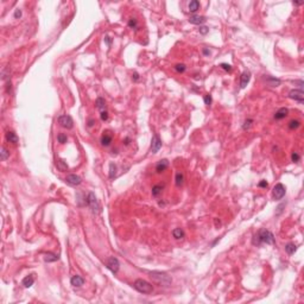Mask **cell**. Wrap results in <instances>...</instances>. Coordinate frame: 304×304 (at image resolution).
Segmentation results:
<instances>
[{
    "instance_id": "6da1fadb",
    "label": "cell",
    "mask_w": 304,
    "mask_h": 304,
    "mask_svg": "<svg viewBox=\"0 0 304 304\" xmlns=\"http://www.w3.org/2000/svg\"><path fill=\"white\" fill-rule=\"evenodd\" d=\"M276 243L274 240V236L273 234L267 231V229H260L256 235L253 238V244L257 245V246H260L261 244H267V245H273Z\"/></svg>"
},
{
    "instance_id": "7a4b0ae2",
    "label": "cell",
    "mask_w": 304,
    "mask_h": 304,
    "mask_svg": "<svg viewBox=\"0 0 304 304\" xmlns=\"http://www.w3.org/2000/svg\"><path fill=\"white\" fill-rule=\"evenodd\" d=\"M150 277H151V279L155 283H157L159 285H163V286H169L172 283L171 277L168 273H165V272L153 271V272H150Z\"/></svg>"
},
{
    "instance_id": "3957f363",
    "label": "cell",
    "mask_w": 304,
    "mask_h": 304,
    "mask_svg": "<svg viewBox=\"0 0 304 304\" xmlns=\"http://www.w3.org/2000/svg\"><path fill=\"white\" fill-rule=\"evenodd\" d=\"M133 287L138 291V292H140V294H151L152 291H153V286H152L149 282L144 281V279H137L133 284Z\"/></svg>"
},
{
    "instance_id": "277c9868",
    "label": "cell",
    "mask_w": 304,
    "mask_h": 304,
    "mask_svg": "<svg viewBox=\"0 0 304 304\" xmlns=\"http://www.w3.org/2000/svg\"><path fill=\"white\" fill-rule=\"evenodd\" d=\"M86 201H87V206L91 207V209H92V211H93L94 214L101 213V206H100V203H99L97 198L95 197L94 193H89V194H88Z\"/></svg>"
},
{
    "instance_id": "5b68a950",
    "label": "cell",
    "mask_w": 304,
    "mask_h": 304,
    "mask_svg": "<svg viewBox=\"0 0 304 304\" xmlns=\"http://www.w3.org/2000/svg\"><path fill=\"white\" fill-rule=\"evenodd\" d=\"M285 193H286V189H285V187H284L282 183H278V184H276V185H274V188H273L272 196H273V198H274V200H281V198H283V197H284Z\"/></svg>"
},
{
    "instance_id": "8992f818",
    "label": "cell",
    "mask_w": 304,
    "mask_h": 304,
    "mask_svg": "<svg viewBox=\"0 0 304 304\" xmlns=\"http://www.w3.org/2000/svg\"><path fill=\"white\" fill-rule=\"evenodd\" d=\"M58 124L62 126V127H64L67 130L73 129V126H74V121H73L70 115H61L58 118Z\"/></svg>"
},
{
    "instance_id": "52a82bcc",
    "label": "cell",
    "mask_w": 304,
    "mask_h": 304,
    "mask_svg": "<svg viewBox=\"0 0 304 304\" xmlns=\"http://www.w3.org/2000/svg\"><path fill=\"white\" fill-rule=\"evenodd\" d=\"M119 260L115 258V257H111L107 261V269L112 272V273H117L119 271Z\"/></svg>"
},
{
    "instance_id": "ba28073f",
    "label": "cell",
    "mask_w": 304,
    "mask_h": 304,
    "mask_svg": "<svg viewBox=\"0 0 304 304\" xmlns=\"http://www.w3.org/2000/svg\"><path fill=\"white\" fill-rule=\"evenodd\" d=\"M289 97L290 99H292L295 101H298V102H303V100H304V93L302 89H292V91H290L289 93Z\"/></svg>"
},
{
    "instance_id": "9c48e42d",
    "label": "cell",
    "mask_w": 304,
    "mask_h": 304,
    "mask_svg": "<svg viewBox=\"0 0 304 304\" xmlns=\"http://www.w3.org/2000/svg\"><path fill=\"white\" fill-rule=\"evenodd\" d=\"M162 147V140L159 139V137L157 134H155L152 137V142H151V151L153 153H157V152L160 150Z\"/></svg>"
},
{
    "instance_id": "30bf717a",
    "label": "cell",
    "mask_w": 304,
    "mask_h": 304,
    "mask_svg": "<svg viewBox=\"0 0 304 304\" xmlns=\"http://www.w3.org/2000/svg\"><path fill=\"white\" fill-rule=\"evenodd\" d=\"M66 182L70 185H79L81 184L82 180H81V177L77 176V175H75V173H70L67 176V178H66Z\"/></svg>"
},
{
    "instance_id": "8fae6325",
    "label": "cell",
    "mask_w": 304,
    "mask_h": 304,
    "mask_svg": "<svg viewBox=\"0 0 304 304\" xmlns=\"http://www.w3.org/2000/svg\"><path fill=\"white\" fill-rule=\"evenodd\" d=\"M70 283H71V285H73V286H75V287H80V286H82V285H83V283H84V279H83V278H82L81 276H79V274H75V276H73V277H71Z\"/></svg>"
},
{
    "instance_id": "7c38bea8",
    "label": "cell",
    "mask_w": 304,
    "mask_h": 304,
    "mask_svg": "<svg viewBox=\"0 0 304 304\" xmlns=\"http://www.w3.org/2000/svg\"><path fill=\"white\" fill-rule=\"evenodd\" d=\"M249 80H251V73L249 71H244L241 74V77H240V87L245 88L248 84Z\"/></svg>"
},
{
    "instance_id": "4fadbf2b",
    "label": "cell",
    "mask_w": 304,
    "mask_h": 304,
    "mask_svg": "<svg viewBox=\"0 0 304 304\" xmlns=\"http://www.w3.org/2000/svg\"><path fill=\"white\" fill-rule=\"evenodd\" d=\"M264 80H265L266 83H267V86H270V87H278L282 83V81L279 79H274L272 76H265Z\"/></svg>"
},
{
    "instance_id": "5bb4252c",
    "label": "cell",
    "mask_w": 304,
    "mask_h": 304,
    "mask_svg": "<svg viewBox=\"0 0 304 304\" xmlns=\"http://www.w3.org/2000/svg\"><path fill=\"white\" fill-rule=\"evenodd\" d=\"M287 113H289V109H287V108H285V107L279 108V109L276 112V114H274V119H276V120H282V119H284L285 117H287Z\"/></svg>"
},
{
    "instance_id": "9a60e30c",
    "label": "cell",
    "mask_w": 304,
    "mask_h": 304,
    "mask_svg": "<svg viewBox=\"0 0 304 304\" xmlns=\"http://www.w3.org/2000/svg\"><path fill=\"white\" fill-rule=\"evenodd\" d=\"M168 167H169V160H168V159H162V160H159V162L157 163L156 171H157V172H163Z\"/></svg>"
},
{
    "instance_id": "2e32d148",
    "label": "cell",
    "mask_w": 304,
    "mask_h": 304,
    "mask_svg": "<svg viewBox=\"0 0 304 304\" xmlns=\"http://www.w3.org/2000/svg\"><path fill=\"white\" fill-rule=\"evenodd\" d=\"M112 139H113V137H112L111 132L106 131V132H104V135H102V138H101V144H102L104 146H108L112 143Z\"/></svg>"
},
{
    "instance_id": "e0dca14e",
    "label": "cell",
    "mask_w": 304,
    "mask_h": 304,
    "mask_svg": "<svg viewBox=\"0 0 304 304\" xmlns=\"http://www.w3.org/2000/svg\"><path fill=\"white\" fill-rule=\"evenodd\" d=\"M206 20L207 19L205 17H200V16H193V17L189 18V21L191 24H195V25H201V24L206 23Z\"/></svg>"
},
{
    "instance_id": "ac0fdd59",
    "label": "cell",
    "mask_w": 304,
    "mask_h": 304,
    "mask_svg": "<svg viewBox=\"0 0 304 304\" xmlns=\"http://www.w3.org/2000/svg\"><path fill=\"white\" fill-rule=\"evenodd\" d=\"M33 283H35V277H33V274H30V276H26L23 279V285L25 286V287H31L32 285H33Z\"/></svg>"
},
{
    "instance_id": "d6986e66",
    "label": "cell",
    "mask_w": 304,
    "mask_h": 304,
    "mask_svg": "<svg viewBox=\"0 0 304 304\" xmlns=\"http://www.w3.org/2000/svg\"><path fill=\"white\" fill-rule=\"evenodd\" d=\"M6 139H7L8 143H12V144H17L18 143V137L16 135L15 132H12V131H8L6 133Z\"/></svg>"
},
{
    "instance_id": "ffe728a7",
    "label": "cell",
    "mask_w": 304,
    "mask_h": 304,
    "mask_svg": "<svg viewBox=\"0 0 304 304\" xmlns=\"http://www.w3.org/2000/svg\"><path fill=\"white\" fill-rule=\"evenodd\" d=\"M95 105H96V108L100 109L101 112H102V111H106V102H105V100H104L102 97H97V99H96Z\"/></svg>"
},
{
    "instance_id": "44dd1931",
    "label": "cell",
    "mask_w": 304,
    "mask_h": 304,
    "mask_svg": "<svg viewBox=\"0 0 304 304\" xmlns=\"http://www.w3.org/2000/svg\"><path fill=\"white\" fill-rule=\"evenodd\" d=\"M58 260V256L54 254V253H46L44 256V261L45 263H53V261H57Z\"/></svg>"
},
{
    "instance_id": "7402d4cb",
    "label": "cell",
    "mask_w": 304,
    "mask_h": 304,
    "mask_svg": "<svg viewBox=\"0 0 304 304\" xmlns=\"http://www.w3.org/2000/svg\"><path fill=\"white\" fill-rule=\"evenodd\" d=\"M117 171H118L117 164L111 163V164H109V178H111V180H113L114 177L117 176Z\"/></svg>"
},
{
    "instance_id": "603a6c76",
    "label": "cell",
    "mask_w": 304,
    "mask_h": 304,
    "mask_svg": "<svg viewBox=\"0 0 304 304\" xmlns=\"http://www.w3.org/2000/svg\"><path fill=\"white\" fill-rule=\"evenodd\" d=\"M296 249H297V246L295 244H292V243H290V244H287L285 246V251H286L287 254H290V256H292L294 253L296 252Z\"/></svg>"
},
{
    "instance_id": "cb8c5ba5",
    "label": "cell",
    "mask_w": 304,
    "mask_h": 304,
    "mask_svg": "<svg viewBox=\"0 0 304 304\" xmlns=\"http://www.w3.org/2000/svg\"><path fill=\"white\" fill-rule=\"evenodd\" d=\"M175 182H176V185L177 187H181L184 182V175L182 172H177L176 173V178H175Z\"/></svg>"
},
{
    "instance_id": "d4e9b609",
    "label": "cell",
    "mask_w": 304,
    "mask_h": 304,
    "mask_svg": "<svg viewBox=\"0 0 304 304\" xmlns=\"http://www.w3.org/2000/svg\"><path fill=\"white\" fill-rule=\"evenodd\" d=\"M172 235H173L175 239H182L184 236V232H183V229H181V228H175L172 231Z\"/></svg>"
},
{
    "instance_id": "484cf974",
    "label": "cell",
    "mask_w": 304,
    "mask_h": 304,
    "mask_svg": "<svg viewBox=\"0 0 304 304\" xmlns=\"http://www.w3.org/2000/svg\"><path fill=\"white\" fill-rule=\"evenodd\" d=\"M198 8H200V3L197 1V0H193V1H190V4H189V11L190 12H196Z\"/></svg>"
},
{
    "instance_id": "4316f807",
    "label": "cell",
    "mask_w": 304,
    "mask_h": 304,
    "mask_svg": "<svg viewBox=\"0 0 304 304\" xmlns=\"http://www.w3.org/2000/svg\"><path fill=\"white\" fill-rule=\"evenodd\" d=\"M162 190H163V185H160V184L155 185L153 188H152V196L157 197L159 194H162Z\"/></svg>"
},
{
    "instance_id": "83f0119b",
    "label": "cell",
    "mask_w": 304,
    "mask_h": 304,
    "mask_svg": "<svg viewBox=\"0 0 304 304\" xmlns=\"http://www.w3.org/2000/svg\"><path fill=\"white\" fill-rule=\"evenodd\" d=\"M57 168L59 169V171H67V170H68L67 163H66L64 160H62V159H59V160L57 162Z\"/></svg>"
},
{
    "instance_id": "f1b7e54d",
    "label": "cell",
    "mask_w": 304,
    "mask_h": 304,
    "mask_svg": "<svg viewBox=\"0 0 304 304\" xmlns=\"http://www.w3.org/2000/svg\"><path fill=\"white\" fill-rule=\"evenodd\" d=\"M299 125H301V122L298 120H291L289 122V129L290 130H296V129L299 127Z\"/></svg>"
},
{
    "instance_id": "f546056e",
    "label": "cell",
    "mask_w": 304,
    "mask_h": 304,
    "mask_svg": "<svg viewBox=\"0 0 304 304\" xmlns=\"http://www.w3.org/2000/svg\"><path fill=\"white\" fill-rule=\"evenodd\" d=\"M57 140H58L59 144H66L67 140H68V137H67L64 133H59V134L57 135Z\"/></svg>"
},
{
    "instance_id": "4dcf8cb0",
    "label": "cell",
    "mask_w": 304,
    "mask_h": 304,
    "mask_svg": "<svg viewBox=\"0 0 304 304\" xmlns=\"http://www.w3.org/2000/svg\"><path fill=\"white\" fill-rule=\"evenodd\" d=\"M0 153H1V157H0V159H1V160H6L8 158V156H10V152L4 146L1 147V152H0Z\"/></svg>"
},
{
    "instance_id": "1f68e13d",
    "label": "cell",
    "mask_w": 304,
    "mask_h": 304,
    "mask_svg": "<svg viewBox=\"0 0 304 304\" xmlns=\"http://www.w3.org/2000/svg\"><path fill=\"white\" fill-rule=\"evenodd\" d=\"M129 26L130 29H137L138 28V24H137V19L135 18H131L129 20Z\"/></svg>"
},
{
    "instance_id": "d6a6232c",
    "label": "cell",
    "mask_w": 304,
    "mask_h": 304,
    "mask_svg": "<svg viewBox=\"0 0 304 304\" xmlns=\"http://www.w3.org/2000/svg\"><path fill=\"white\" fill-rule=\"evenodd\" d=\"M175 69H176L177 73H184L185 71V66L184 64H176Z\"/></svg>"
},
{
    "instance_id": "836d02e7",
    "label": "cell",
    "mask_w": 304,
    "mask_h": 304,
    "mask_svg": "<svg viewBox=\"0 0 304 304\" xmlns=\"http://www.w3.org/2000/svg\"><path fill=\"white\" fill-rule=\"evenodd\" d=\"M252 122H253V120L252 119H247L246 121H245V124H244V126H243V129L246 131V130H249V127H251V125H252Z\"/></svg>"
},
{
    "instance_id": "e575fe53",
    "label": "cell",
    "mask_w": 304,
    "mask_h": 304,
    "mask_svg": "<svg viewBox=\"0 0 304 304\" xmlns=\"http://www.w3.org/2000/svg\"><path fill=\"white\" fill-rule=\"evenodd\" d=\"M222 69H225L226 71H232V66L231 64H227V63H221L220 66Z\"/></svg>"
},
{
    "instance_id": "d590c367",
    "label": "cell",
    "mask_w": 304,
    "mask_h": 304,
    "mask_svg": "<svg viewBox=\"0 0 304 304\" xmlns=\"http://www.w3.org/2000/svg\"><path fill=\"white\" fill-rule=\"evenodd\" d=\"M100 118H101V120H102V121H106V120L108 119V113H107V111H102V112H101Z\"/></svg>"
},
{
    "instance_id": "8d00e7d4",
    "label": "cell",
    "mask_w": 304,
    "mask_h": 304,
    "mask_svg": "<svg viewBox=\"0 0 304 304\" xmlns=\"http://www.w3.org/2000/svg\"><path fill=\"white\" fill-rule=\"evenodd\" d=\"M205 104H206L207 106H209V105L211 104V95H210V94L205 95Z\"/></svg>"
},
{
    "instance_id": "74e56055",
    "label": "cell",
    "mask_w": 304,
    "mask_h": 304,
    "mask_svg": "<svg viewBox=\"0 0 304 304\" xmlns=\"http://www.w3.org/2000/svg\"><path fill=\"white\" fill-rule=\"evenodd\" d=\"M299 158H301V157H299V155L297 153V152H294L292 156H291V159H292V162H298Z\"/></svg>"
},
{
    "instance_id": "f35d334b",
    "label": "cell",
    "mask_w": 304,
    "mask_h": 304,
    "mask_svg": "<svg viewBox=\"0 0 304 304\" xmlns=\"http://www.w3.org/2000/svg\"><path fill=\"white\" fill-rule=\"evenodd\" d=\"M20 17H21V10L17 8V10L15 11V18H16V19H19Z\"/></svg>"
},
{
    "instance_id": "ab89813d",
    "label": "cell",
    "mask_w": 304,
    "mask_h": 304,
    "mask_svg": "<svg viewBox=\"0 0 304 304\" xmlns=\"http://www.w3.org/2000/svg\"><path fill=\"white\" fill-rule=\"evenodd\" d=\"M208 31H209V29L206 28V26H201V28H200V32H201L202 35H206Z\"/></svg>"
},
{
    "instance_id": "60d3db41",
    "label": "cell",
    "mask_w": 304,
    "mask_h": 304,
    "mask_svg": "<svg viewBox=\"0 0 304 304\" xmlns=\"http://www.w3.org/2000/svg\"><path fill=\"white\" fill-rule=\"evenodd\" d=\"M105 43H106L107 45H111V44H112V39H111V37H108V36H106V37H105Z\"/></svg>"
},
{
    "instance_id": "b9f144b4",
    "label": "cell",
    "mask_w": 304,
    "mask_h": 304,
    "mask_svg": "<svg viewBox=\"0 0 304 304\" xmlns=\"http://www.w3.org/2000/svg\"><path fill=\"white\" fill-rule=\"evenodd\" d=\"M267 185H269V184H267V182H266V181H261V182L259 183V187H260V188H267Z\"/></svg>"
},
{
    "instance_id": "7bdbcfd3",
    "label": "cell",
    "mask_w": 304,
    "mask_h": 304,
    "mask_svg": "<svg viewBox=\"0 0 304 304\" xmlns=\"http://www.w3.org/2000/svg\"><path fill=\"white\" fill-rule=\"evenodd\" d=\"M133 80H134V81H138V80H139V74H138V73H134V74H133Z\"/></svg>"
},
{
    "instance_id": "ee69618b",
    "label": "cell",
    "mask_w": 304,
    "mask_h": 304,
    "mask_svg": "<svg viewBox=\"0 0 304 304\" xmlns=\"http://www.w3.org/2000/svg\"><path fill=\"white\" fill-rule=\"evenodd\" d=\"M11 92V82H7V93Z\"/></svg>"
},
{
    "instance_id": "f6af8a7d",
    "label": "cell",
    "mask_w": 304,
    "mask_h": 304,
    "mask_svg": "<svg viewBox=\"0 0 304 304\" xmlns=\"http://www.w3.org/2000/svg\"><path fill=\"white\" fill-rule=\"evenodd\" d=\"M203 54H205V55H209V54H210V51H209L208 49H205V50H203Z\"/></svg>"
},
{
    "instance_id": "bcb514c9",
    "label": "cell",
    "mask_w": 304,
    "mask_h": 304,
    "mask_svg": "<svg viewBox=\"0 0 304 304\" xmlns=\"http://www.w3.org/2000/svg\"><path fill=\"white\" fill-rule=\"evenodd\" d=\"M94 125V120H89V122H88V126H93Z\"/></svg>"
},
{
    "instance_id": "7dc6e473",
    "label": "cell",
    "mask_w": 304,
    "mask_h": 304,
    "mask_svg": "<svg viewBox=\"0 0 304 304\" xmlns=\"http://www.w3.org/2000/svg\"><path fill=\"white\" fill-rule=\"evenodd\" d=\"M125 142H126V143H125L126 145H129V144H130V139H129V138H126V140H125Z\"/></svg>"
}]
</instances>
